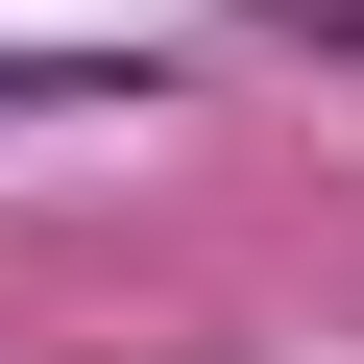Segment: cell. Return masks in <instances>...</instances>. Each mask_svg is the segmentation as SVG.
<instances>
[{"instance_id":"6da1fadb","label":"cell","mask_w":364,"mask_h":364,"mask_svg":"<svg viewBox=\"0 0 364 364\" xmlns=\"http://www.w3.org/2000/svg\"><path fill=\"white\" fill-rule=\"evenodd\" d=\"M73 97H122V49H0V122H73Z\"/></svg>"}]
</instances>
